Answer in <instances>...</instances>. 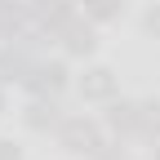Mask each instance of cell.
I'll return each instance as SVG.
<instances>
[{
  "mask_svg": "<svg viewBox=\"0 0 160 160\" xmlns=\"http://www.w3.org/2000/svg\"><path fill=\"white\" fill-rule=\"evenodd\" d=\"M58 138H62L71 151H89V156H98V151H102V133H98V125H89L85 116L62 120V125H58Z\"/></svg>",
  "mask_w": 160,
  "mask_h": 160,
  "instance_id": "1",
  "label": "cell"
},
{
  "mask_svg": "<svg viewBox=\"0 0 160 160\" xmlns=\"http://www.w3.org/2000/svg\"><path fill=\"white\" fill-rule=\"evenodd\" d=\"M31 18L49 31H62L71 18H76V0H36L31 5Z\"/></svg>",
  "mask_w": 160,
  "mask_h": 160,
  "instance_id": "2",
  "label": "cell"
},
{
  "mask_svg": "<svg viewBox=\"0 0 160 160\" xmlns=\"http://www.w3.org/2000/svg\"><path fill=\"white\" fill-rule=\"evenodd\" d=\"M27 85L36 89V98H53L58 89L67 85V67L62 62H36V71L27 76Z\"/></svg>",
  "mask_w": 160,
  "mask_h": 160,
  "instance_id": "3",
  "label": "cell"
},
{
  "mask_svg": "<svg viewBox=\"0 0 160 160\" xmlns=\"http://www.w3.org/2000/svg\"><path fill=\"white\" fill-rule=\"evenodd\" d=\"M36 71V58L27 45H9V49H0V76H18V80H27Z\"/></svg>",
  "mask_w": 160,
  "mask_h": 160,
  "instance_id": "4",
  "label": "cell"
},
{
  "mask_svg": "<svg viewBox=\"0 0 160 160\" xmlns=\"http://www.w3.org/2000/svg\"><path fill=\"white\" fill-rule=\"evenodd\" d=\"M58 36H62V49H67V53H89V49H93V31L80 22V18H71Z\"/></svg>",
  "mask_w": 160,
  "mask_h": 160,
  "instance_id": "5",
  "label": "cell"
},
{
  "mask_svg": "<svg viewBox=\"0 0 160 160\" xmlns=\"http://www.w3.org/2000/svg\"><path fill=\"white\" fill-rule=\"evenodd\" d=\"M80 93H85V98H111V93H116L111 71H102V67H98V71H89V80L80 85Z\"/></svg>",
  "mask_w": 160,
  "mask_h": 160,
  "instance_id": "6",
  "label": "cell"
},
{
  "mask_svg": "<svg viewBox=\"0 0 160 160\" xmlns=\"http://www.w3.org/2000/svg\"><path fill=\"white\" fill-rule=\"evenodd\" d=\"M22 5H18V0H0V36H13L18 27H22Z\"/></svg>",
  "mask_w": 160,
  "mask_h": 160,
  "instance_id": "7",
  "label": "cell"
},
{
  "mask_svg": "<svg viewBox=\"0 0 160 160\" xmlns=\"http://www.w3.org/2000/svg\"><path fill=\"white\" fill-rule=\"evenodd\" d=\"M120 9H125V0H85V13L98 18V22H102V18H116Z\"/></svg>",
  "mask_w": 160,
  "mask_h": 160,
  "instance_id": "8",
  "label": "cell"
},
{
  "mask_svg": "<svg viewBox=\"0 0 160 160\" xmlns=\"http://www.w3.org/2000/svg\"><path fill=\"white\" fill-rule=\"evenodd\" d=\"M53 111H58V107L49 102V98H40V102H31V111H27V120H31L36 129H45V125H53V120H58Z\"/></svg>",
  "mask_w": 160,
  "mask_h": 160,
  "instance_id": "9",
  "label": "cell"
},
{
  "mask_svg": "<svg viewBox=\"0 0 160 160\" xmlns=\"http://www.w3.org/2000/svg\"><path fill=\"white\" fill-rule=\"evenodd\" d=\"M147 27H151V31H160V9H156V13H147Z\"/></svg>",
  "mask_w": 160,
  "mask_h": 160,
  "instance_id": "10",
  "label": "cell"
},
{
  "mask_svg": "<svg viewBox=\"0 0 160 160\" xmlns=\"http://www.w3.org/2000/svg\"><path fill=\"white\" fill-rule=\"evenodd\" d=\"M0 107H5V98H0Z\"/></svg>",
  "mask_w": 160,
  "mask_h": 160,
  "instance_id": "11",
  "label": "cell"
},
{
  "mask_svg": "<svg viewBox=\"0 0 160 160\" xmlns=\"http://www.w3.org/2000/svg\"><path fill=\"white\" fill-rule=\"evenodd\" d=\"M156 160H160V156H156Z\"/></svg>",
  "mask_w": 160,
  "mask_h": 160,
  "instance_id": "12",
  "label": "cell"
}]
</instances>
